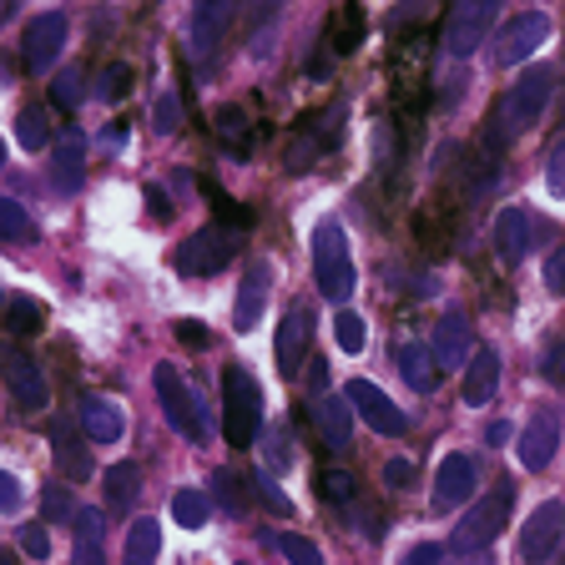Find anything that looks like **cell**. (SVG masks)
Segmentation results:
<instances>
[{
  "label": "cell",
  "instance_id": "6da1fadb",
  "mask_svg": "<svg viewBox=\"0 0 565 565\" xmlns=\"http://www.w3.org/2000/svg\"><path fill=\"white\" fill-rule=\"evenodd\" d=\"M551 92H555V71L551 66H525V76L494 102V117H490L484 141H490V147H510L515 137H525V131L545 117Z\"/></svg>",
  "mask_w": 565,
  "mask_h": 565
},
{
  "label": "cell",
  "instance_id": "7a4b0ae2",
  "mask_svg": "<svg viewBox=\"0 0 565 565\" xmlns=\"http://www.w3.org/2000/svg\"><path fill=\"white\" fill-rule=\"evenodd\" d=\"M223 435L233 449L253 445L263 435V388L243 364L223 369Z\"/></svg>",
  "mask_w": 565,
  "mask_h": 565
},
{
  "label": "cell",
  "instance_id": "3957f363",
  "mask_svg": "<svg viewBox=\"0 0 565 565\" xmlns=\"http://www.w3.org/2000/svg\"><path fill=\"white\" fill-rule=\"evenodd\" d=\"M313 282L329 303H349L353 294V253H349V233L333 217L313 227Z\"/></svg>",
  "mask_w": 565,
  "mask_h": 565
},
{
  "label": "cell",
  "instance_id": "277c9868",
  "mask_svg": "<svg viewBox=\"0 0 565 565\" xmlns=\"http://www.w3.org/2000/svg\"><path fill=\"white\" fill-rule=\"evenodd\" d=\"M500 6L505 0H449V15H445V51L449 56H475L484 46V35L494 31L500 21Z\"/></svg>",
  "mask_w": 565,
  "mask_h": 565
},
{
  "label": "cell",
  "instance_id": "5b68a950",
  "mask_svg": "<svg viewBox=\"0 0 565 565\" xmlns=\"http://www.w3.org/2000/svg\"><path fill=\"white\" fill-rule=\"evenodd\" d=\"M152 388H157V399H162V414L167 424H172L177 435H188L192 445H207V414H202V404L192 399V388L182 384V374H177L172 364H157L152 374Z\"/></svg>",
  "mask_w": 565,
  "mask_h": 565
},
{
  "label": "cell",
  "instance_id": "8992f818",
  "mask_svg": "<svg viewBox=\"0 0 565 565\" xmlns=\"http://www.w3.org/2000/svg\"><path fill=\"white\" fill-rule=\"evenodd\" d=\"M510 500H515V490H510L505 480L494 484L490 494H484L480 505L470 510V515L455 525V535H449V551H459V555H470V551H484V545L505 530V520H510Z\"/></svg>",
  "mask_w": 565,
  "mask_h": 565
},
{
  "label": "cell",
  "instance_id": "52a82bcc",
  "mask_svg": "<svg viewBox=\"0 0 565 565\" xmlns=\"http://www.w3.org/2000/svg\"><path fill=\"white\" fill-rule=\"evenodd\" d=\"M237 258V227H202L192 233L188 243L177 247V268L188 273V278H212V273H223L227 263Z\"/></svg>",
  "mask_w": 565,
  "mask_h": 565
},
{
  "label": "cell",
  "instance_id": "ba28073f",
  "mask_svg": "<svg viewBox=\"0 0 565 565\" xmlns=\"http://www.w3.org/2000/svg\"><path fill=\"white\" fill-rule=\"evenodd\" d=\"M308 343H313V308L294 303L278 323V339H273V359H278L282 379H298L308 364Z\"/></svg>",
  "mask_w": 565,
  "mask_h": 565
},
{
  "label": "cell",
  "instance_id": "9c48e42d",
  "mask_svg": "<svg viewBox=\"0 0 565 565\" xmlns=\"http://www.w3.org/2000/svg\"><path fill=\"white\" fill-rule=\"evenodd\" d=\"M0 369H6V388H11V404L21 414H41L51 404V388H46V374H41V359H31V353H21V349H6Z\"/></svg>",
  "mask_w": 565,
  "mask_h": 565
},
{
  "label": "cell",
  "instance_id": "30bf717a",
  "mask_svg": "<svg viewBox=\"0 0 565 565\" xmlns=\"http://www.w3.org/2000/svg\"><path fill=\"white\" fill-rule=\"evenodd\" d=\"M545 41H551V15L525 11V15L500 25V35H494V61H500V66H520V61L535 56Z\"/></svg>",
  "mask_w": 565,
  "mask_h": 565
},
{
  "label": "cell",
  "instance_id": "8fae6325",
  "mask_svg": "<svg viewBox=\"0 0 565 565\" xmlns=\"http://www.w3.org/2000/svg\"><path fill=\"white\" fill-rule=\"evenodd\" d=\"M343 394H349L353 414H359V419H364L369 429H374V435L399 439L404 429H409V419H404V409H399V404L388 399V394H384V388H379V384H369V379H353V384L343 388Z\"/></svg>",
  "mask_w": 565,
  "mask_h": 565
},
{
  "label": "cell",
  "instance_id": "7c38bea8",
  "mask_svg": "<svg viewBox=\"0 0 565 565\" xmlns=\"http://www.w3.org/2000/svg\"><path fill=\"white\" fill-rule=\"evenodd\" d=\"M565 535V505L561 500H545V505L530 510L525 530H520V561L525 565H545L555 555V545H561Z\"/></svg>",
  "mask_w": 565,
  "mask_h": 565
},
{
  "label": "cell",
  "instance_id": "4fadbf2b",
  "mask_svg": "<svg viewBox=\"0 0 565 565\" xmlns=\"http://www.w3.org/2000/svg\"><path fill=\"white\" fill-rule=\"evenodd\" d=\"M555 445H561V414L551 409V404H541V409L525 419V429H520V445H515V459L520 470H545L555 459Z\"/></svg>",
  "mask_w": 565,
  "mask_h": 565
},
{
  "label": "cell",
  "instance_id": "5bb4252c",
  "mask_svg": "<svg viewBox=\"0 0 565 565\" xmlns=\"http://www.w3.org/2000/svg\"><path fill=\"white\" fill-rule=\"evenodd\" d=\"M66 15H56V11H46V15H35L31 25H25V41H21V61H25V71L31 76H41V71H51L56 66V56H61V46H66Z\"/></svg>",
  "mask_w": 565,
  "mask_h": 565
},
{
  "label": "cell",
  "instance_id": "9a60e30c",
  "mask_svg": "<svg viewBox=\"0 0 565 565\" xmlns=\"http://www.w3.org/2000/svg\"><path fill=\"white\" fill-rule=\"evenodd\" d=\"M268 288H273V263L268 258H253V263H247V273H243V288H237V303H233V329L237 333H253L263 323Z\"/></svg>",
  "mask_w": 565,
  "mask_h": 565
},
{
  "label": "cell",
  "instance_id": "2e32d148",
  "mask_svg": "<svg viewBox=\"0 0 565 565\" xmlns=\"http://www.w3.org/2000/svg\"><path fill=\"white\" fill-rule=\"evenodd\" d=\"M237 11H243V0H198V6H192V46H198L202 56H212V51L227 41Z\"/></svg>",
  "mask_w": 565,
  "mask_h": 565
},
{
  "label": "cell",
  "instance_id": "e0dca14e",
  "mask_svg": "<svg viewBox=\"0 0 565 565\" xmlns=\"http://www.w3.org/2000/svg\"><path fill=\"white\" fill-rule=\"evenodd\" d=\"M465 359H475V323L465 308H445V318L435 323V364L459 369Z\"/></svg>",
  "mask_w": 565,
  "mask_h": 565
},
{
  "label": "cell",
  "instance_id": "ac0fdd59",
  "mask_svg": "<svg viewBox=\"0 0 565 565\" xmlns=\"http://www.w3.org/2000/svg\"><path fill=\"white\" fill-rule=\"evenodd\" d=\"M475 494V465L470 455H445L435 470V490H429V505L445 515V510H459Z\"/></svg>",
  "mask_w": 565,
  "mask_h": 565
},
{
  "label": "cell",
  "instance_id": "d6986e66",
  "mask_svg": "<svg viewBox=\"0 0 565 565\" xmlns=\"http://www.w3.org/2000/svg\"><path fill=\"white\" fill-rule=\"evenodd\" d=\"M313 429L323 439V449L343 455L353 445V404L349 394H318L313 399Z\"/></svg>",
  "mask_w": 565,
  "mask_h": 565
},
{
  "label": "cell",
  "instance_id": "ffe728a7",
  "mask_svg": "<svg viewBox=\"0 0 565 565\" xmlns=\"http://www.w3.org/2000/svg\"><path fill=\"white\" fill-rule=\"evenodd\" d=\"M535 247V217L525 207H500L494 212V253L500 263H525V253Z\"/></svg>",
  "mask_w": 565,
  "mask_h": 565
},
{
  "label": "cell",
  "instance_id": "44dd1931",
  "mask_svg": "<svg viewBox=\"0 0 565 565\" xmlns=\"http://www.w3.org/2000/svg\"><path fill=\"white\" fill-rule=\"evenodd\" d=\"M394 369H399L404 384L419 388V394H429V388L439 384L435 349H424V343H414V339H399V343H394Z\"/></svg>",
  "mask_w": 565,
  "mask_h": 565
},
{
  "label": "cell",
  "instance_id": "7402d4cb",
  "mask_svg": "<svg viewBox=\"0 0 565 565\" xmlns=\"http://www.w3.org/2000/svg\"><path fill=\"white\" fill-rule=\"evenodd\" d=\"M82 429L92 445H117L127 435V414L117 399H82Z\"/></svg>",
  "mask_w": 565,
  "mask_h": 565
},
{
  "label": "cell",
  "instance_id": "603a6c76",
  "mask_svg": "<svg viewBox=\"0 0 565 565\" xmlns=\"http://www.w3.org/2000/svg\"><path fill=\"white\" fill-rule=\"evenodd\" d=\"M82 177H86L82 137H76V131H66V137L56 141V152H51V188L71 198V192H82Z\"/></svg>",
  "mask_w": 565,
  "mask_h": 565
},
{
  "label": "cell",
  "instance_id": "cb8c5ba5",
  "mask_svg": "<svg viewBox=\"0 0 565 565\" xmlns=\"http://www.w3.org/2000/svg\"><path fill=\"white\" fill-rule=\"evenodd\" d=\"M494 388H500V353L494 349H475L470 369H465V404L484 409L494 399Z\"/></svg>",
  "mask_w": 565,
  "mask_h": 565
},
{
  "label": "cell",
  "instance_id": "d4e9b609",
  "mask_svg": "<svg viewBox=\"0 0 565 565\" xmlns=\"http://www.w3.org/2000/svg\"><path fill=\"white\" fill-rule=\"evenodd\" d=\"M51 449H56V465H61V475H66V480H86V475H92V449L71 435L66 419L51 424Z\"/></svg>",
  "mask_w": 565,
  "mask_h": 565
},
{
  "label": "cell",
  "instance_id": "484cf974",
  "mask_svg": "<svg viewBox=\"0 0 565 565\" xmlns=\"http://www.w3.org/2000/svg\"><path fill=\"white\" fill-rule=\"evenodd\" d=\"M212 127H217V137H223L227 152L247 157V147H253V127H247L243 106H217V111H212Z\"/></svg>",
  "mask_w": 565,
  "mask_h": 565
},
{
  "label": "cell",
  "instance_id": "4316f807",
  "mask_svg": "<svg viewBox=\"0 0 565 565\" xmlns=\"http://www.w3.org/2000/svg\"><path fill=\"white\" fill-rule=\"evenodd\" d=\"M263 470L268 475H288L294 470V435H288V424H273L263 429Z\"/></svg>",
  "mask_w": 565,
  "mask_h": 565
},
{
  "label": "cell",
  "instance_id": "83f0119b",
  "mask_svg": "<svg viewBox=\"0 0 565 565\" xmlns=\"http://www.w3.org/2000/svg\"><path fill=\"white\" fill-rule=\"evenodd\" d=\"M162 555V525L157 520H137L127 530V565H152Z\"/></svg>",
  "mask_w": 565,
  "mask_h": 565
},
{
  "label": "cell",
  "instance_id": "f1b7e54d",
  "mask_svg": "<svg viewBox=\"0 0 565 565\" xmlns=\"http://www.w3.org/2000/svg\"><path fill=\"white\" fill-rule=\"evenodd\" d=\"M137 490H141L137 465H111V470H106V505L111 510H131L137 505Z\"/></svg>",
  "mask_w": 565,
  "mask_h": 565
},
{
  "label": "cell",
  "instance_id": "f546056e",
  "mask_svg": "<svg viewBox=\"0 0 565 565\" xmlns=\"http://www.w3.org/2000/svg\"><path fill=\"white\" fill-rule=\"evenodd\" d=\"M329 41H333V51H339V56H349V51L364 41V6H353V0H349V6H339Z\"/></svg>",
  "mask_w": 565,
  "mask_h": 565
},
{
  "label": "cell",
  "instance_id": "4dcf8cb0",
  "mask_svg": "<svg viewBox=\"0 0 565 565\" xmlns=\"http://www.w3.org/2000/svg\"><path fill=\"white\" fill-rule=\"evenodd\" d=\"M15 141H21L25 152H41L51 141V117H46V106H21V117H15Z\"/></svg>",
  "mask_w": 565,
  "mask_h": 565
},
{
  "label": "cell",
  "instance_id": "1f68e13d",
  "mask_svg": "<svg viewBox=\"0 0 565 565\" xmlns=\"http://www.w3.org/2000/svg\"><path fill=\"white\" fill-rule=\"evenodd\" d=\"M313 490L323 505H353V500H359V480H353L349 470H318Z\"/></svg>",
  "mask_w": 565,
  "mask_h": 565
},
{
  "label": "cell",
  "instance_id": "d6a6232c",
  "mask_svg": "<svg viewBox=\"0 0 565 565\" xmlns=\"http://www.w3.org/2000/svg\"><path fill=\"white\" fill-rule=\"evenodd\" d=\"M41 323H46V308L35 303V298L15 294L11 303H6V329H11L15 339H25V333H41Z\"/></svg>",
  "mask_w": 565,
  "mask_h": 565
},
{
  "label": "cell",
  "instance_id": "836d02e7",
  "mask_svg": "<svg viewBox=\"0 0 565 565\" xmlns=\"http://www.w3.org/2000/svg\"><path fill=\"white\" fill-rule=\"evenodd\" d=\"M172 515H177V525L182 530H202L207 525V515H212V500L202 490H177L172 494Z\"/></svg>",
  "mask_w": 565,
  "mask_h": 565
},
{
  "label": "cell",
  "instance_id": "e575fe53",
  "mask_svg": "<svg viewBox=\"0 0 565 565\" xmlns=\"http://www.w3.org/2000/svg\"><path fill=\"white\" fill-rule=\"evenodd\" d=\"M273 545L282 551V561H288V565H323V551H318L308 535H294V530H282V535H273Z\"/></svg>",
  "mask_w": 565,
  "mask_h": 565
},
{
  "label": "cell",
  "instance_id": "d590c367",
  "mask_svg": "<svg viewBox=\"0 0 565 565\" xmlns=\"http://www.w3.org/2000/svg\"><path fill=\"white\" fill-rule=\"evenodd\" d=\"M0 233H6V243H31L35 237L31 217H25V207L15 198H0Z\"/></svg>",
  "mask_w": 565,
  "mask_h": 565
},
{
  "label": "cell",
  "instance_id": "8d00e7d4",
  "mask_svg": "<svg viewBox=\"0 0 565 565\" xmlns=\"http://www.w3.org/2000/svg\"><path fill=\"white\" fill-rule=\"evenodd\" d=\"M152 127H157V137H177V131H182V102H177V92H162V96H157Z\"/></svg>",
  "mask_w": 565,
  "mask_h": 565
},
{
  "label": "cell",
  "instance_id": "74e56055",
  "mask_svg": "<svg viewBox=\"0 0 565 565\" xmlns=\"http://www.w3.org/2000/svg\"><path fill=\"white\" fill-rule=\"evenodd\" d=\"M41 520H46V525H66V520H76V505H71L66 484H51V490L41 494Z\"/></svg>",
  "mask_w": 565,
  "mask_h": 565
},
{
  "label": "cell",
  "instance_id": "f35d334b",
  "mask_svg": "<svg viewBox=\"0 0 565 565\" xmlns=\"http://www.w3.org/2000/svg\"><path fill=\"white\" fill-rule=\"evenodd\" d=\"M333 333H339V349H343V353H364L369 329H364V318H359V313H339Z\"/></svg>",
  "mask_w": 565,
  "mask_h": 565
},
{
  "label": "cell",
  "instance_id": "ab89813d",
  "mask_svg": "<svg viewBox=\"0 0 565 565\" xmlns=\"http://www.w3.org/2000/svg\"><path fill=\"white\" fill-rule=\"evenodd\" d=\"M202 192H207V198H212V207H217V217H223L227 227H233V223H247V217H253V212H247L243 202H233V198H227V192L217 188L212 177H207V182H202Z\"/></svg>",
  "mask_w": 565,
  "mask_h": 565
},
{
  "label": "cell",
  "instance_id": "60d3db41",
  "mask_svg": "<svg viewBox=\"0 0 565 565\" xmlns=\"http://www.w3.org/2000/svg\"><path fill=\"white\" fill-rule=\"evenodd\" d=\"M51 102H56L61 111H76V106H82V71H66V76H56V86H51Z\"/></svg>",
  "mask_w": 565,
  "mask_h": 565
},
{
  "label": "cell",
  "instance_id": "b9f144b4",
  "mask_svg": "<svg viewBox=\"0 0 565 565\" xmlns=\"http://www.w3.org/2000/svg\"><path fill=\"white\" fill-rule=\"evenodd\" d=\"M541 374H545V384L565 388V339H551V343H545V353H541Z\"/></svg>",
  "mask_w": 565,
  "mask_h": 565
},
{
  "label": "cell",
  "instance_id": "7bdbcfd3",
  "mask_svg": "<svg viewBox=\"0 0 565 565\" xmlns=\"http://www.w3.org/2000/svg\"><path fill=\"white\" fill-rule=\"evenodd\" d=\"M253 494H258V500L273 510V515H294V500H288V494H282L278 484L268 480V475H253Z\"/></svg>",
  "mask_w": 565,
  "mask_h": 565
},
{
  "label": "cell",
  "instance_id": "ee69618b",
  "mask_svg": "<svg viewBox=\"0 0 565 565\" xmlns=\"http://www.w3.org/2000/svg\"><path fill=\"white\" fill-rule=\"evenodd\" d=\"M21 551L31 561H46L51 555V535H46V520H35V525H21Z\"/></svg>",
  "mask_w": 565,
  "mask_h": 565
},
{
  "label": "cell",
  "instance_id": "f6af8a7d",
  "mask_svg": "<svg viewBox=\"0 0 565 565\" xmlns=\"http://www.w3.org/2000/svg\"><path fill=\"white\" fill-rule=\"evenodd\" d=\"M545 188H551L555 198H565V137L551 147V162H545Z\"/></svg>",
  "mask_w": 565,
  "mask_h": 565
},
{
  "label": "cell",
  "instance_id": "bcb514c9",
  "mask_svg": "<svg viewBox=\"0 0 565 565\" xmlns=\"http://www.w3.org/2000/svg\"><path fill=\"white\" fill-rule=\"evenodd\" d=\"M127 92H131V71L127 66H106L102 71V96L106 102H121Z\"/></svg>",
  "mask_w": 565,
  "mask_h": 565
},
{
  "label": "cell",
  "instance_id": "7dc6e473",
  "mask_svg": "<svg viewBox=\"0 0 565 565\" xmlns=\"http://www.w3.org/2000/svg\"><path fill=\"white\" fill-rule=\"evenodd\" d=\"M384 484H388V490H414V465H409V459H388V465H384Z\"/></svg>",
  "mask_w": 565,
  "mask_h": 565
},
{
  "label": "cell",
  "instance_id": "c3c4849f",
  "mask_svg": "<svg viewBox=\"0 0 565 565\" xmlns=\"http://www.w3.org/2000/svg\"><path fill=\"white\" fill-rule=\"evenodd\" d=\"M217 494H223V500H227V510H233V515H243V505H247V494H243V490H237V475L217 470Z\"/></svg>",
  "mask_w": 565,
  "mask_h": 565
},
{
  "label": "cell",
  "instance_id": "681fc988",
  "mask_svg": "<svg viewBox=\"0 0 565 565\" xmlns=\"http://www.w3.org/2000/svg\"><path fill=\"white\" fill-rule=\"evenodd\" d=\"M545 288H551V294H565V243L545 258Z\"/></svg>",
  "mask_w": 565,
  "mask_h": 565
},
{
  "label": "cell",
  "instance_id": "f907efd6",
  "mask_svg": "<svg viewBox=\"0 0 565 565\" xmlns=\"http://www.w3.org/2000/svg\"><path fill=\"white\" fill-rule=\"evenodd\" d=\"M177 339L188 343V349H207V329H202L198 318H177Z\"/></svg>",
  "mask_w": 565,
  "mask_h": 565
},
{
  "label": "cell",
  "instance_id": "816d5d0a",
  "mask_svg": "<svg viewBox=\"0 0 565 565\" xmlns=\"http://www.w3.org/2000/svg\"><path fill=\"white\" fill-rule=\"evenodd\" d=\"M404 565H449V555H445V545H414L404 555Z\"/></svg>",
  "mask_w": 565,
  "mask_h": 565
},
{
  "label": "cell",
  "instance_id": "f5cc1de1",
  "mask_svg": "<svg viewBox=\"0 0 565 565\" xmlns=\"http://www.w3.org/2000/svg\"><path fill=\"white\" fill-rule=\"evenodd\" d=\"M71 565H106L102 541H76V555H71Z\"/></svg>",
  "mask_w": 565,
  "mask_h": 565
},
{
  "label": "cell",
  "instance_id": "db71d44e",
  "mask_svg": "<svg viewBox=\"0 0 565 565\" xmlns=\"http://www.w3.org/2000/svg\"><path fill=\"white\" fill-rule=\"evenodd\" d=\"M278 6H282V0H247V21H253V25H268L273 15H278Z\"/></svg>",
  "mask_w": 565,
  "mask_h": 565
},
{
  "label": "cell",
  "instance_id": "11a10c76",
  "mask_svg": "<svg viewBox=\"0 0 565 565\" xmlns=\"http://www.w3.org/2000/svg\"><path fill=\"white\" fill-rule=\"evenodd\" d=\"M0 505L6 510L21 505V480H15V475H0Z\"/></svg>",
  "mask_w": 565,
  "mask_h": 565
},
{
  "label": "cell",
  "instance_id": "9f6ffc18",
  "mask_svg": "<svg viewBox=\"0 0 565 565\" xmlns=\"http://www.w3.org/2000/svg\"><path fill=\"white\" fill-rule=\"evenodd\" d=\"M147 202H152V217H162V223L172 217V207H167V198H162L157 188H147Z\"/></svg>",
  "mask_w": 565,
  "mask_h": 565
},
{
  "label": "cell",
  "instance_id": "6f0895ef",
  "mask_svg": "<svg viewBox=\"0 0 565 565\" xmlns=\"http://www.w3.org/2000/svg\"><path fill=\"white\" fill-rule=\"evenodd\" d=\"M484 439H490V445H505V439H510V424H505V419H494L490 429H484Z\"/></svg>",
  "mask_w": 565,
  "mask_h": 565
},
{
  "label": "cell",
  "instance_id": "680465c9",
  "mask_svg": "<svg viewBox=\"0 0 565 565\" xmlns=\"http://www.w3.org/2000/svg\"><path fill=\"white\" fill-rule=\"evenodd\" d=\"M424 11V0H409V21ZM394 25H404V11H394Z\"/></svg>",
  "mask_w": 565,
  "mask_h": 565
}]
</instances>
